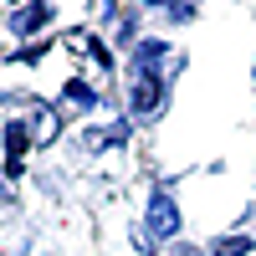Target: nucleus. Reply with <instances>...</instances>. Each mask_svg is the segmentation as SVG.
Instances as JSON below:
<instances>
[{
  "label": "nucleus",
  "instance_id": "1",
  "mask_svg": "<svg viewBox=\"0 0 256 256\" xmlns=\"http://www.w3.org/2000/svg\"><path fill=\"white\" fill-rule=\"evenodd\" d=\"M174 200L169 195H154V205H148V230H154V236H174Z\"/></svg>",
  "mask_w": 256,
  "mask_h": 256
},
{
  "label": "nucleus",
  "instance_id": "2",
  "mask_svg": "<svg viewBox=\"0 0 256 256\" xmlns=\"http://www.w3.org/2000/svg\"><path fill=\"white\" fill-rule=\"evenodd\" d=\"M154 98H159V82H154V77H144L138 88H134V108L148 113V108H154Z\"/></svg>",
  "mask_w": 256,
  "mask_h": 256
},
{
  "label": "nucleus",
  "instance_id": "3",
  "mask_svg": "<svg viewBox=\"0 0 256 256\" xmlns=\"http://www.w3.org/2000/svg\"><path fill=\"white\" fill-rule=\"evenodd\" d=\"M174 256H200V251H174Z\"/></svg>",
  "mask_w": 256,
  "mask_h": 256
}]
</instances>
